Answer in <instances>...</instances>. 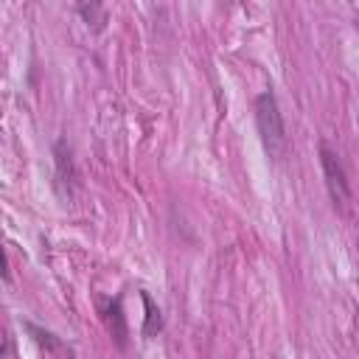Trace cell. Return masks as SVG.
Listing matches in <instances>:
<instances>
[{
	"mask_svg": "<svg viewBox=\"0 0 359 359\" xmlns=\"http://www.w3.org/2000/svg\"><path fill=\"white\" fill-rule=\"evenodd\" d=\"M255 123H258V135H261L266 154L278 160L286 149V126H283V115H280L275 93L266 90L255 98Z\"/></svg>",
	"mask_w": 359,
	"mask_h": 359,
	"instance_id": "cell-1",
	"label": "cell"
},
{
	"mask_svg": "<svg viewBox=\"0 0 359 359\" xmlns=\"http://www.w3.org/2000/svg\"><path fill=\"white\" fill-rule=\"evenodd\" d=\"M140 297H143V306H146V323H143V334H146V337H151V334H157V331L163 328V314H160V309L154 306V300L149 297V292H140Z\"/></svg>",
	"mask_w": 359,
	"mask_h": 359,
	"instance_id": "cell-4",
	"label": "cell"
},
{
	"mask_svg": "<svg viewBox=\"0 0 359 359\" xmlns=\"http://www.w3.org/2000/svg\"><path fill=\"white\" fill-rule=\"evenodd\" d=\"M79 8V14L84 17V22L87 25H93L95 31H101L104 28V22H107V11H104V6H98V3H81V6H76Z\"/></svg>",
	"mask_w": 359,
	"mask_h": 359,
	"instance_id": "cell-5",
	"label": "cell"
},
{
	"mask_svg": "<svg viewBox=\"0 0 359 359\" xmlns=\"http://www.w3.org/2000/svg\"><path fill=\"white\" fill-rule=\"evenodd\" d=\"M320 165H323L325 185H328V194H331L334 205L348 202V196H351V191H348V174L342 168L339 154L334 149H328V143H320Z\"/></svg>",
	"mask_w": 359,
	"mask_h": 359,
	"instance_id": "cell-2",
	"label": "cell"
},
{
	"mask_svg": "<svg viewBox=\"0 0 359 359\" xmlns=\"http://www.w3.org/2000/svg\"><path fill=\"white\" fill-rule=\"evenodd\" d=\"M3 353H6V334L0 331V359H3Z\"/></svg>",
	"mask_w": 359,
	"mask_h": 359,
	"instance_id": "cell-7",
	"label": "cell"
},
{
	"mask_svg": "<svg viewBox=\"0 0 359 359\" xmlns=\"http://www.w3.org/2000/svg\"><path fill=\"white\" fill-rule=\"evenodd\" d=\"M107 328L112 334V339L118 342V348L126 345V337H129V328H126V317H123V309H121V300H109L107 303Z\"/></svg>",
	"mask_w": 359,
	"mask_h": 359,
	"instance_id": "cell-3",
	"label": "cell"
},
{
	"mask_svg": "<svg viewBox=\"0 0 359 359\" xmlns=\"http://www.w3.org/2000/svg\"><path fill=\"white\" fill-rule=\"evenodd\" d=\"M0 275L8 278V258H6V252H3V247H0Z\"/></svg>",
	"mask_w": 359,
	"mask_h": 359,
	"instance_id": "cell-6",
	"label": "cell"
}]
</instances>
